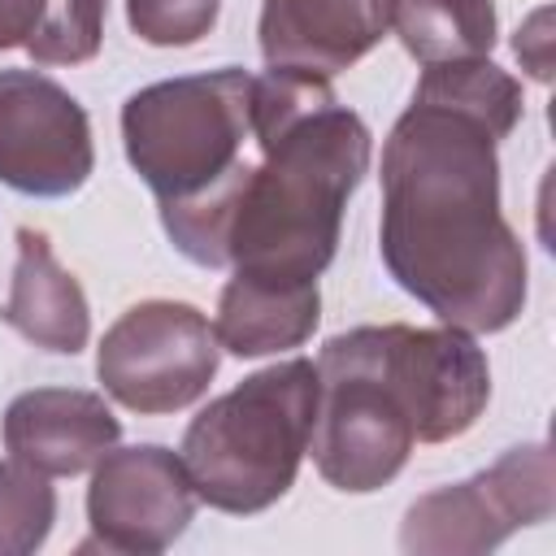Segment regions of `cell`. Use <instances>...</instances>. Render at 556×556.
Here are the masks:
<instances>
[{"mask_svg":"<svg viewBox=\"0 0 556 556\" xmlns=\"http://www.w3.org/2000/svg\"><path fill=\"white\" fill-rule=\"evenodd\" d=\"M500 139L486 117L413 91L382 143V265L469 334H495L526 308V248L500 213Z\"/></svg>","mask_w":556,"mask_h":556,"instance_id":"obj_1","label":"cell"},{"mask_svg":"<svg viewBox=\"0 0 556 556\" xmlns=\"http://www.w3.org/2000/svg\"><path fill=\"white\" fill-rule=\"evenodd\" d=\"M256 161L226 226L239 278L313 287L334 261L348 195L369 169V126L326 78L269 70L252 83Z\"/></svg>","mask_w":556,"mask_h":556,"instance_id":"obj_2","label":"cell"},{"mask_svg":"<svg viewBox=\"0 0 556 556\" xmlns=\"http://www.w3.org/2000/svg\"><path fill=\"white\" fill-rule=\"evenodd\" d=\"M248 70L165 78L122 104V143L161 204L174 248L208 269L226 265V226L256 161Z\"/></svg>","mask_w":556,"mask_h":556,"instance_id":"obj_3","label":"cell"},{"mask_svg":"<svg viewBox=\"0 0 556 556\" xmlns=\"http://www.w3.org/2000/svg\"><path fill=\"white\" fill-rule=\"evenodd\" d=\"M317 417V365L295 356L208 400L187 434L182 465L208 508L248 517L278 504L308 452Z\"/></svg>","mask_w":556,"mask_h":556,"instance_id":"obj_4","label":"cell"},{"mask_svg":"<svg viewBox=\"0 0 556 556\" xmlns=\"http://www.w3.org/2000/svg\"><path fill=\"white\" fill-rule=\"evenodd\" d=\"M317 365L313 465L348 495L387 486L413 456L417 421L400 369L391 361L387 326H356L326 339Z\"/></svg>","mask_w":556,"mask_h":556,"instance_id":"obj_5","label":"cell"},{"mask_svg":"<svg viewBox=\"0 0 556 556\" xmlns=\"http://www.w3.org/2000/svg\"><path fill=\"white\" fill-rule=\"evenodd\" d=\"M222 361L208 317L182 300H143L126 308L96 348L104 391L143 417L195 404Z\"/></svg>","mask_w":556,"mask_h":556,"instance_id":"obj_6","label":"cell"},{"mask_svg":"<svg viewBox=\"0 0 556 556\" xmlns=\"http://www.w3.org/2000/svg\"><path fill=\"white\" fill-rule=\"evenodd\" d=\"M556 508V465L547 443L508 447L491 469L439 486L408 504L400 547L421 556L491 552L513 530L547 521Z\"/></svg>","mask_w":556,"mask_h":556,"instance_id":"obj_7","label":"cell"},{"mask_svg":"<svg viewBox=\"0 0 556 556\" xmlns=\"http://www.w3.org/2000/svg\"><path fill=\"white\" fill-rule=\"evenodd\" d=\"M195 486L182 465L161 443L109 447L96 460L87 486L91 539L78 552H117V556H156L182 539L195 517Z\"/></svg>","mask_w":556,"mask_h":556,"instance_id":"obj_8","label":"cell"},{"mask_svg":"<svg viewBox=\"0 0 556 556\" xmlns=\"http://www.w3.org/2000/svg\"><path fill=\"white\" fill-rule=\"evenodd\" d=\"M91 165L87 109L39 70H0V182L61 200L91 178Z\"/></svg>","mask_w":556,"mask_h":556,"instance_id":"obj_9","label":"cell"},{"mask_svg":"<svg viewBox=\"0 0 556 556\" xmlns=\"http://www.w3.org/2000/svg\"><path fill=\"white\" fill-rule=\"evenodd\" d=\"M387 339L413 404L417 443H447L465 434L491 400V369L473 334L456 326L426 330V326L391 321Z\"/></svg>","mask_w":556,"mask_h":556,"instance_id":"obj_10","label":"cell"},{"mask_svg":"<svg viewBox=\"0 0 556 556\" xmlns=\"http://www.w3.org/2000/svg\"><path fill=\"white\" fill-rule=\"evenodd\" d=\"M395 0H265L261 56L269 70L334 78L391 26Z\"/></svg>","mask_w":556,"mask_h":556,"instance_id":"obj_11","label":"cell"},{"mask_svg":"<svg viewBox=\"0 0 556 556\" xmlns=\"http://www.w3.org/2000/svg\"><path fill=\"white\" fill-rule=\"evenodd\" d=\"M122 434V421L96 391L35 387L22 391L4 413V447L13 460L48 473L74 478L91 469Z\"/></svg>","mask_w":556,"mask_h":556,"instance_id":"obj_12","label":"cell"},{"mask_svg":"<svg viewBox=\"0 0 556 556\" xmlns=\"http://www.w3.org/2000/svg\"><path fill=\"white\" fill-rule=\"evenodd\" d=\"M0 317L43 352L74 356L91 339V308L78 278L56 261L43 230L17 226V265Z\"/></svg>","mask_w":556,"mask_h":556,"instance_id":"obj_13","label":"cell"},{"mask_svg":"<svg viewBox=\"0 0 556 556\" xmlns=\"http://www.w3.org/2000/svg\"><path fill=\"white\" fill-rule=\"evenodd\" d=\"M321 317V295L313 287L261 282V278H230L217 300L213 334L230 356H269L300 348Z\"/></svg>","mask_w":556,"mask_h":556,"instance_id":"obj_14","label":"cell"},{"mask_svg":"<svg viewBox=\"0 0 556 556\" xmlns=\"http://www.w3.org/2000/svg\"><path fill=\"white\" fill-rule=\"evenodd\" d=\"M104 0H0V52L26 48L39 65H83L100 52Z\"/></svg>","mask_w":556,"mask_h":556,"instance_id":"obj_15","label":"cell"},{"mask_svg":"<svg viewBox=\"0 0 556 556\" xmlns=\"http://www.w3.org/2000/svg\"><path fill=\"white\" fill-rule=\"evenodd\" d=\"M391 26L417 65L478 61L495 48L491 0H395Z\"/></svg>","mask_w":556,"mask_h":556,"instance_id":"obj_16","label":"cell"},{"mask_svg":"<svg viewBox=\"0 0 556 556\" xmlns=\"http://www.w3.org/2000/svg\"><path fill=\"white\" fill-rule=\"evenodd\" d=\"M56 521V491L48 486V473L0 460V556H26L43 547L48 530Z\"/></svg>","mask_w":556,"mask_h":556,"instance_id":"obj_17","label":"cell"},{"mask_svg":"<svg viewBox=\"0 0 556 556\" xmlns=\"http://www.w3.org/2000/svg\"><path fill=\"white\" fill-rule=\"evenodd\" d=\"M222 0H126L130 30L156 48H187L217 22Z\"/></svg>","mask_w":556,"mask_h":556,"instance_id":"obj_18","label":"cell"}]
</instances>
